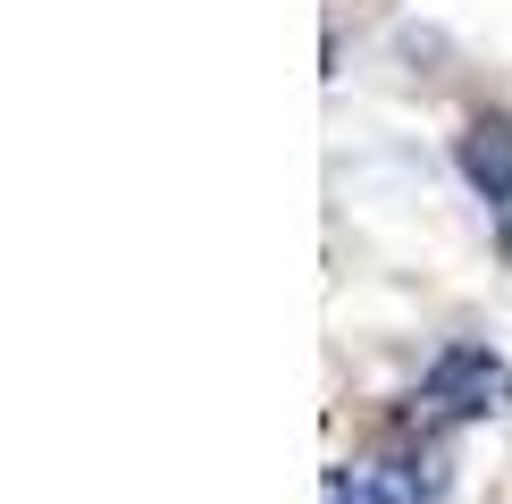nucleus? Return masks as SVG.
<instances>
[{
	"label": "nucleus",
	"mask_w": 512,
	"mask_h": 504,
	"mask_svg": "<svg viewBox=\"0 0 512 504\" xmlns=\"http://www.w3.org/2000/svg\"><path fill=\"white\" fill-rule=\"evenodd\" d=\"M462 177H471L479 202H496V219L512 227V126L504 118H479L462 135Z\"/></svg>",
	"instance_id": "nucleus-2"
},
{
	"label": "nucleus",
	"mask_w": 512,
	"mask_h": 504,
	"mask_svg": "<svg viewBox=\"0 0 512 504\" xmlns=\"http://www.w3.org/2000/svg\"><path fill=\"white\" fill-rule=\"evenodd\" d=\"M429 404L462 412V420L504 412V404H512V370H504L487 345H454V353H437V370H429Z\"/></svg>",
	"instance_id": "nucleus-1"
}]
</instances>
